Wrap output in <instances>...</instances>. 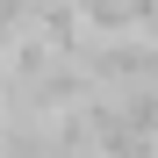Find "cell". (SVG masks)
<instances>
[{"instance_id":"1","label":"cell","mask_w":158,"mask_h":158,"mask_svg":"<svg viewBox=\"0 0 158 158\" xmlns=\"http://www.w3.org/2000/svg\"><path fill=\"white\" fill-rule=\"evenodd\" d=\"M36 36L50 43V50H72L86 43V15H79V0H43V15H36Z\"/></svg>"}]
</instances>
